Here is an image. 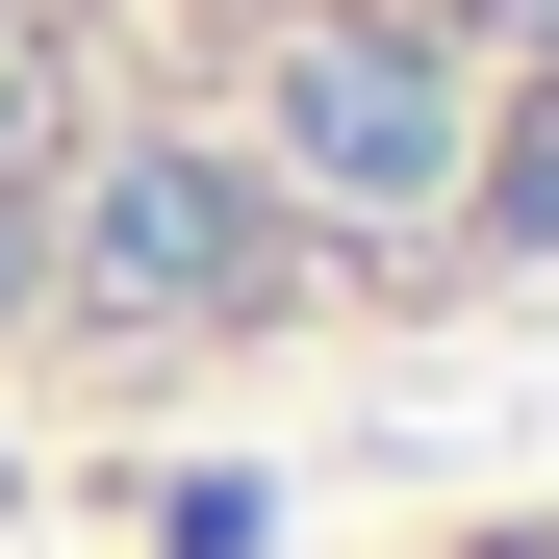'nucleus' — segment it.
<instances>
[{
  "mask_svg": "<svg viewBox=\"0 0 559 559\" xmlns=\"http://www.w3.org/2000/svg\"><path fill=\"white\" fill-rule=\"evenodd\" d=\"M509 229H559V103H534V128H509Z\"/></svg>",
  "mask_w": 559,
  "mask_h": 559,
  "instance_id": "7ed1b4c3",
  "label": "nucleus"
},
{
  "mask_svg": "<svg viewBox=\"0 0 559 559\" xmlns=\"http://www.w3.org/2000/svg\"><path fill=\"white\" fill-rule=\"evenodd\" d=\"M0 178H26V26H0Z\"/></svg>",
  "mask_w": 559,
  "mask_h": 559,
  "instance_id": "39448f33",
  "label": "nucleus"
},
{
  "mask_svg": "<svg viewBox=\"0 0 559 559\" xmlns=\"http://www.w3.org/2000/svg\"><path fill=\"white\" fill-rule=\"evenodd\" d=\"M254 178L229 153H103V178H76V204H51V280H76V306H103V331H204V306H254Z\"/></svg>",
  "mask_w": 559,
  "mask_h": 559,
  "instance_id": "f257e3e1",
  "label": "nucleus"
},
{
  "mask_svg": "<svg viewBox=\"0 0 559 559\" xmlns=\"http://www.w3.org/2000/svg\"><path fill=\"white\" fill-rule=\"evenodd\" d=\"M26 280H51V204H26V178H0V306H26Z\"/></svg>",
  "mask_w": 559,
  "mask_h": 559,
  "instance_id": "20e7f679",
  "label": "nucleus"
},
{
  "mask_svg": "<svg viewBox=\"0 0 559 559\" xmlns=\"http://www.w3.org/2000/svg\"><path fill=\"white\" fill-rule=\"evenodd\" d=\"M280 178L306 204H457V103L382 26H280Z\"/></svg>",
  "mask_w": 559,
  "mask_h": 559,
  "instance_id": "f03ea898",
  "label": "nucleus"
},
{
  "mask_svg": "<svg viewBox=\"0 0 559 559\" xmlns=\"http://www.w3.org/2000/svg\"><path fill=\"white\" fill-rule=\"evenodd\" d=\"M509 26H534V51H559V0H509Z\"/></svg>",
  "mask_w": 559,
  "mask_h": 559,
  "instance_id": "423d86ee",
  "label": "nucleus"
}]
</instances>
